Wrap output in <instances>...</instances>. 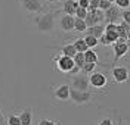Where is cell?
I'll list each match as a JSON object with an SVG mask.
<instances>
[{"label": "cell", "instance_id": "cell-1", "mask_svg": "<svg viewBox=\"0 0 130 125\" xmlns=\"http://www.w3.org/2000/svg\"><path fill=\"white\" fill-rule=\"evenodd\" d=\"M36 22V28L37 31L41 34H50L55 30V24H56V12H43L39 13L37 18L34 19Z\"/></svg>", "mask_w": 130, "mask_h": 125}, {"label": "cell", "instance_id": "cell-2", "mask_svg": "<svg viewBox=\"0 0 130 125\" xmlns=\"http://www.w3.org/2000/svg\"><path fill=\"white\" fill-rule=\"evenodd\" d=\"M92 99H93V94L89 90L87 91H81V90H75V88L70 90V100L73 102L74 105H77V106L87 105Z\"/></svg>", "mask_w": 130, "mask_h": 125}, {"label": "cell", "instance_id": "cell-3", "mask_svg": "<svg viewBox=\"0 0 130 125\" xmlns=\"http://www.w3.org/2000/svg\"><path fill=\"white\" fill-rule=\"evenodd\" d=\"M70 87L75 88V90H81V91H87L90 88L89 77L84 72H78L75 75H71V85Z\"/></svg>", "mask_w": 130, "mask_h": 125}, {"label": "cell", "instance_id": "cell-4", "mask_svg": "<svg viewBox=\"0 0 130 125\" xmlns=\"http://www.w3.org/2000/svg\"><path fill=\"white\" fill-rule=\"evenodd\" d=\"M21 6L27 13H32V15H39L44 12V5L41 3V0H19Z\"/></svg>", "mask_w": 130, "mask_h": 125}, {"label": "cell", "instance_id": "cell-5", "mask_svg": "<svg viewBox=\"0 0 130 125\" xmlns=\"http://www.w3.org/2000/svg\"><path fill=\"white\" fill-rule=\"evenodd\" d=\"M53 62H55V68H56L59 72H62V74H68L74 66V60L73 58H70V56H56V58L53 59Z\"/></svg>", "mask_w": 130, "mask_h": 125}, {"label": "cell", "instance_id": "cell-6", "mask_svg": "<svg viewBox=\"0 0 130 125\" xmlns=\"http://www.w3.org/2000/svg\"><path fill=\"white\" fill-rule=\"evenodd\" d=\"M89 84H90V87H93L96 90H102V88H105L106 84H108V78H106L105 74L93 71L89 75Z\"/></svg>", "mask_w": 130, "mask_h": 125}, {"label": "cell", "instance_id": "cell-7", "mask_svg": "<svg viewBox=\"0 0 130 125\" xmlns=\"http://www.w3.org/2000/svg\"><path fill=\"white\" fill-rule=\"evenodd\" d=\"M111 75H112L114 81L118 84L127 83L130 78V71L127 66H115L114 65L112 69H111Z\"/></svg>", "mask_w": 130, "mask_h": 125}, {"label": "cell", "instance_id": "cell-8", "mask_svg": "<svg viewBox=\"0 0 130 125\" xmlns=\"http://www.w3.org/2000/svg\"><path fill=\"white\" fill-rule=\"evenodd\" d=\"M87 27H92V25L101 24L102 21H105V15H104V10L101 9H95V10H87V15L84 18Z\"/></svg>", "mask_w": 130, "mask_h": 125}, {"label": "cell", "instance_id": "cell-9", "mask_svg": "<svg viewBox=\"0 0 130 125\" xmlns=\"http://www.w3.org/2000/svg\"><path fill=\"white\" fill-rule=\"evenodd\" d=\"M112 47H114V63H117L120 59H123L127 55V52L130 49V44L129 41H124V43L115 41L112 44Z\"/></svg>", "mask_w": 130, "mask_h": 125}, {"label": "cell", "instance_id": "cell-10", "mask_svg": "<svg viewBox=\"0 0 130 125\" xmlns=\"http://www.w3.org/2000/svg\"><path fill=\"white\" fill-rule=\"evenodd\" d=\"M104 15H105L106 22L118 24V22H120V18H121V10H120V8H117V6L112 3V6H111L109 9L104 10Z\"/></svg>", "mask_w": 130, "mask_h": 125}, {"label": "cell", "instance_id": "cell-11", "mask_svg": "<svg viewBox=\"0 0 130 125\" xmlns=\"http://www.w3.org/2000/svg\"><path fill=\"white\" fill-rule=\"evenodd\" d=\"M70 90H71V87L68 84L56 85V87H53V96L61 102H67V100H70Z\"/></svg>", "mask_w": 130, "mask_h": 125}, {"label": "cell", "instance_id": "cell-12", "mask_svg": "<svg viewBox=\"0 0 130 125\" xmlns=\"http://www.w3.org/2000/svg\"><path fill=\"white\" fill-rule=\"evenodd\" d=\"M74 19L75 18L73 15H67L64 13L61 19H59V28L64 31V33H70V31H73L74 30Z\"/></svg>", "mask_w": 130, "mask_h": 125}, {"label": "cell", "instance_id": "cell-13", "mask_svg": "<svg viewBox=\"0 0 130 125\" xmlns=\"http://www.w3.org/2000/svg\"><path fill=\"white\" fill-rule=\"evenodd\" d=\"M104 31H105V27L102 24H96V25H92V27H87V30L84 31V35H93L99 40L104 35Z\"/></svg>", "mask_w": 130, "mask_h": 125}, {"label": "cell", "instance_id": "cell-14", "mask_svg": "<svg viewBox=\"0 0 130 125\" xmlns=\"http://www.w3.org/2000/svg\"><path fill=\"white\" fill-rule=\"evenodd\" d=\"M18 116H19L21 125H32V110H31V108L22 109Z\"/></svg>", "mask_w": 130, "mask_h": 125}, {"label": "cell", "instance_id": "cell-15", "mask_svg": "<svg viewBox=\"0 0 130 125\" xmlns=\"http://www.w3.org/2000/svg\"><path fill=\"white\" fill-rule=\"evenodd\" d=\"M78 8V2L77 0H65L62 5V12L67 15H73L75 13V9Z\"/></svg>", "mask_w": 130, "mask_h": 125}, {"label": "cell", "instance_id": "cell-16", "mask_svg": "<svg viewBox=\"0 0 130 125\" xmlns=\"http://www.w3.org/2000/svg\"><path fill=\"white\" fill-rule=\"evenodd\" d=\"M59 50H61L62 55L70 56V58H74L75 53H77V50H75V47H74L73 43H71V44H65V46H62V47H59Z\"/></svg>", "mask_w": 130, "mask_h": 125}, {"label": "cell", "instance_id": "cell-17", "mask_svg": "<svg viewBox=\"0 0 130 125\" xmlns=\"http://www.w3.org/2000/svg\"><path fill=\"white\" fill-rule=\"evenodd\" d=\"M74 30H75L77 33H84V31L87 30L86 21H84V19H80V18H75V19H74Z\"/></svg>", "mask_w": 130, "mask_h": 125}, {"label": "cell", "instance_id": "cell-18", "mask_svg": "<svg viewBox=\"0 0 130 125\" xmlns=\"http://www.w3.org/2000/svg\"><path fill=\"white\" fill-rule=\"evenodd\" d=\"M84 62H93V63H99L98 62V53L93 49H87L84 52Z\"/></svg>", "mask_w": 130, "mask_h": 125}, {"label": "cell", "instance_id": "cell-19", "mask_svg": "<svg viewBox=\"0 0 130 125\" xmlns=\"http://www.w3.org/2000/svg\"><path fill=\"white\" fill-rule=\"evenodd\" d=\"M73 44H74V47H75V50H77V52H81V53H84L86 50L89 49L87 44L84 43V38H77Z\"/></svg>", "mask_w": 130, "mask_h": 125}, {"label": "cell", "instance_id": "cell-20", "mask_svg": "<svg viewBox=\"0 0 130 125\" xmlns=\"http://www.w3.org/2000/svg\"><path fill=\"white\" fill-rule=\"evenodd\" d=\"M84 43L87 44L89 49H93V47L99 46V40L96 37H93V35H84Z\"/></svg>", "mask_w": 130, "mask_h": 125}, {"label": "cell", "instance_id": "cell-21", "mask_svg": "<svg viewBox=\"0 0 130 125\" xmlns=\"http://www.w3.org/2000/svg\"><path fill=\"white\" fill-rule=\"evenodd\" d=\"M73 60H74V65H75V66H78L81 69V66L84 65V53L77 52V53H75V56L73 58Z\"/></svg>", "mask_w": 130, "mask_h": 125}, {"label": "cell", "instance_id": "cell-22", "mask_svg": "<svg viewBox=\"0 0 130 125\" xmlns=\"http://www.w3.org/2000/svg\"><path fill=\"white\" fill-rule=\"evenodd\" d=\"M99 63H93V62H84V65L81 66V72H84V74H90V72H93L95 71V68L98 66Z\"/></svg>", "mask_w": 130, "mask_h": 125}, {"label": "cell", "instance_id": "cell-23", "mask_svg": "<svg viewBox=\"0 0 130 125\" xmlns=\"http://www.w3.org/2000/svg\"><path fill=\"white\" fill-rule=\"evenodd\" d=\"M86 15H87V9H84V8H78L75 9V13H74V16L75 18H80V19H84L86 18Z\"/></svg>", "mask_w": 130, "mask_h": 125}, {"label": "cell", "instance_id": "cell-24", "mask_svg": "<svg viewBox=\"0 0 130 125\" xmlns=\"http://www.w3.org/2000/svg\"><path fill=\"white\" fill-rule=\"evenodd\" d=\"M114 5L120 9H127L130 6V0H115Z\"/></svg>", "mask_w": 130, "mask_h": 125}, {"label": "cell", "instance_id": "cell-25", "mask_svg": "<svg viewBox=\"0 0 130 125\" xmlns=\"http://www.w3.org/2000/svg\"><path fill=\"white\" fill-rule=\"evenodd\" d=\"M8 125H21V121H19V116L18 115H9L8 118Z\"/></svg>", "mask_w": 130, "mask_h": 125}, {"label": "cell", "instance_id": "cell-26", "mask_svg": "<svg viewBox=\"0 0 130 125\" xmlns=\"http://www.w3.org/2000/svg\"><path fill=\"white\" fill-rule=\"evenodd\" d=\"M112 6V3L111 2H108V0H101L99 2V9L101 10H106V9H109Z\"/></svg>", "mask_w": 130, "mask_h": 125}, {"label": "cell", "instance_id": "cell-27", "mask_svg": "<svg viewBox=\"0 0 130 125\" xmlns=\"http://www.w3.org/2000/svg\"><path fill=\"white\" fill-rule=\"evenodd\" d=\"M39 125H61V124L56 122V121H53V119H40Z\"/></svg>", "mask_w": 130, "mask_h": 125}, {"label": "cell", "instance_id": "cell-28", "mask_svg": "<svg viewBox=\"0 0 130 125\" xmlns=\"http://www.w3.org/2000/svg\"><path fill=\"white\" fill-rule=\"evenodd\" d=\"M99 2H101V0H89V8H87V10L99 9Z\"/></svg>", "mask_w": 130, "mask_h": 125}, {"label": "cell", "instance_id": "cell-29", "mask_svg": "<svg viewBox=\"0 0 130 125\" xmlns=\"http://www.w3.org/2000/svg\"><path fill=\"white\" fill-rule=\"evenodd\" d=\"M121 21H124V22H127V24L130 25V10L121 12Z\"/></svg>", "mask_w": 130, "mask_h": 125}, {"label": "cell", "instance_id": "cell-30", "mask_svg": "<svg viewBox=\"0 0 130 125\" xmlns=\"http://www.w3.org/2000/svg\"><path fill=\"white\" fill-rule=\"evenodd\" d=\"M99 125H114V122H112L111 118H105V119H102V121L99 122Z\"/></svg>", "mask_w": 130, "mask_h": 125}, {"label": "cell", "instance_id": "cell-31", "mask_svg": "<svg viewBox=\"0 0 130 125\" xmlns=\"http://www.w3.org/2000/svg\"><path fill=\"white\" fill-rule=\"evenodd\" d=\"M77 2H78V6L80 8H84V9L89 8V0H77Z\"/></svg>", "mask_w": 130, "mask_h": 125}, {"label": "cell", "instance_id": "cell-32", "mask_svg": "<svg viewBox=\"0 0 130 125\" xmlns=\"http://www.w3.org/2000/svg\"><path fill=\"white\" fill-rule=\"evenodd\" d=\"M78 72H81V69H80L78 66H75V65H74L73 69H71V71H70L68 74H70V75H75V74H78Z\"/></svg>", "mask_w": 130, "mask_h": 125}, {"label": "cell", "instance_id": "cell-33", "mask_svg": "<svg viewBox=\"0 0 130 125\" xmlns=\"http://www.w3.org/2000/svg\"><path fill=\"white\" fill-rule=\"evenodd\" d=\"M0 122H5V112L0 109Z\"/></svg>", "mask_w": 130, "mask_h": 125}, {"label": "cell", "instance_id": "cell-34", "mask_svg": "<svg viewBox=\"0 0 130 125\" xmlns=\"http://www.w3.org/2000/svg\"><path fill=\"white\" fill-rule=\"evenodd\" d=\"M47 3H50V5H55V3H58V2H61V0H46Z\"/></svg>", "mask_w": 130, "mask_h": 125}, {"label": "cell", "instance_id": "cell-35", "mask_svg": "<svg viewBox=\"0 0 130 125\" xmlns=\"http://www.w3.org/2000/svg\"><path fill=\"white\" fill-rule=\"evenodd\" d=\"M127 40L130 41V28H129V31H127Z\"/></svg>", "mask_w": 130, "mask_h": 125}, {"label": "cell", "instance_id": "cell-36", "mask_svg": "<svg viewBox=\"0 0 130 125\" xmlns=\"http://www.w3.org/2000/svg\"><path fill=\"white\" fill-rule=\"evenodd\" d=\"M0 125H8L6 122H0Z\"/></svg>", "mask_w": 130, "mask_h": 125}, {"label": "cell", "instance_id": "cell-37", "mask_svg": "<svg viewBox=\"0 0 130 125\" xmlns=\"http://www.w3.org/2000/svg\"><path fill=\"white\" fill-rule=\"evenodd\" d=\"M108 2H111V3H114V2H115V0H108Z\"/></svg>", "mask_w": 130, "mask_h": 125}, {"label": "cell", "instance_id": "cell-38", "mask_svg": "<svg viewBox=\"0 0 130 125\" xmlns=\"http://www.w3.org/2000/svg\"><path fill=\"white\" fill-rule=\"evenodd\" d=\"M129 122H130V119H129Z\"/></svg>", "mask_w": 130, "mask_h": 125}]
</instances>
